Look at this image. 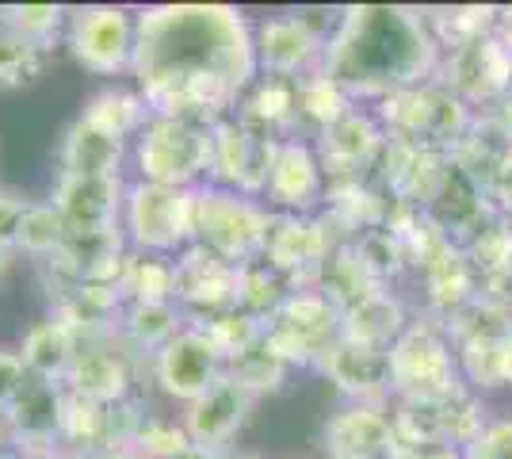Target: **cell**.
Instances as JSON below:
<instances>
[{
    "instance_id": "28",
    "label": "cell",
    "mask_w": 512,
    "mask_h": 459,
    "mask_svg": "<svg viewBox=\"0 0 512 459\" xmlns=\"http://www.w3.org/2000/svg\"><path fill=\"white\" fill-rule=\"evenodd\" d=\"M425 280H428V299L440 306L448 318H455L463 306H470L478 299V295H474L478 272H474L470 257L463 253V245H455V241H444V245L428 257Z\"/></svg>"
},
{
    "instance_id": "27",
    "label": "cell",
    "mask_w": 512,
    "mask_h": 459,
    "mask_svg": "<svg viewBox=\"0 0 512 459\" xmlns=\"http://www.w3.org/2000/svg\"><path fill=\"white\" fill-rule=\"evenodd\" d=\"M402 333H406V310H402V303L386 287L363 295L360 303L341 310V337H348V341H360V345L390 352V345Z\"/></svg>"
},
{
    "instance_id": "20",
    "label": "cell",
    "mask_w": 512,
    "mask_h": 459,
    "mask_svg": "<svg viewBox=\"0 0 512 459\" xmlns=\"http://www.w3.org/2000/svg\"><path fill=\"white\" fill-rule=\"evenodd\" d=\"M123 199H127V180L123 176H77L58 173L50 203L65 219L69 234L73 230H111L123 219Z\"/></svg>"
},
{
    "instance_id": "12",
    "label": "cell",
    "mask_w": 512,
    "mask_h": 459,
    "mask_svg": "<svg viewBox=\"0 0 512 459\" xmlns=\"http://www.w3.org/2000/svg\"><path fill=\"white\" fill-rule=\"evenodd\" d=\"M260 199L272 215H314L318 211L329 199V180H325L314 142H306L299 134L279 138Z\"/></svg>"
},
{
    "instance_id": "47",
    "label": "cell",
    "mask_w": 512,
    "mask_h": 459,
    "mask_svg": "<svg viewBox=\"0 0 512 459\" xmlns=\"http://www.w3.org/2000/svg\"><path fill=\"white\" fill-rule=\"evenodd\" d=\"M417 459H467V456H463V448H425V452H417Z\"/></svg>"
},
{
    "instance_id": "22",
    "label": "cell",
    "mask_w": 512,
    "mask_h": 459,
    "mask_svg": "<svg viewBox=\"0 0 512 459\" xmlns=\"http://www.w3.org/2000/svg\"><path fill=\"white\" fill-rule=\"evenodd\" d=\"M318 368L352 402L383 406V398H390V352L386 349H371L360 341L337 337L329 352L321 356Z\"/></svg>"
},
{
    "instance_id": "16",
    "label": "cell",
    "mask_w": 512,
    "mask_h": 459,
    "mask_svg": "<svg viewBox=\"0 0 512 459\" xmlns=\"http://www.w3.org/2000/svg\"><path fill=\"white\" fill-rule=\"evenodd\" d=\"M226 375V360L214 352L207 333L199 326H184L165 349L153 356V379L157 387L176 402H195Z\"/></svg>"
},
{
    "instance_id": "31",
    "label": "cell",
    "mask_w": 512,
    "mask_h": 459,
    "mask_svg": "<svg viewBox=\"0 0 512 459\" xmlns=\"http://www.w3.org/2000/svg\"><path fill=\"white\" fill-rule=\"evenodd\" d=\"M0 27H8L16 39L46 54L58 39H65L69 8L62 4H0Z\"/></svg>"
},
{
    "instance_id": "14",
    "label": "cell",
    "mask_w": 512,
    "mask_h": 459,
    "mask_svg": "<svg viewBox=\"0 0 512 459\" xmlns=\"http://www.w3.org/2000/svg\"><path fill=\"white\" fill-rule=\"evenodd\" d=\"M314 150H318V161L329 184H352L371 165L383 161L386 127L379 123L375 111L352 108L344 119H337L333 127H325L314 138Z\"/></svg>"
},
{
    "instance_id": "39",
    "label": "cell",
    "mask_w": 512,
    "mask_h": 459,
    "mask_svg": "<svg viewBox=\"0 0 512 459\" xmlns=\"http://www.w3.org/2000/svg\"><path fill=\"white\" fill-rule=\"evenodd\" d=\"M46 54L16 39L8 27H0V88H27L39 81Z\"/></svg>"
},
{
    "instance_id": "19",
    "label": "cell",
    "mask_w": 512,
    "mask_h": 459,
    "mask_svg": "<svg viewBox=\"0 0 512 459\" xmlns=\"http://www.w3.org/2000/svg\"><path fill=\"white\" fill-rule=\"evenodd\" d=\"M321 448L329 459H394L398 452L394 417L371 402H348L325 421Z\"/></svg>"
},
{
    "instance_id": "29",
    "label": "cell",
    "mask_w": 512,
    "mask_h": 459,
    "mask_svg": "<svg viewBox=\"0 0 512 459\" xmlns=\"http://www.w3.org/2000/svg\"><path fill=\"white\" fill-rule=\"evenodd\" d=\"M81 119H88L92 127H100V131L115 134V138H123V142H134L142 127L153 119V111L146 108V100H142V92H130V88H100V92H92L85 100V111H81Z\"/></svg>"
},
{
    "instance_id": "34",
    "label": "cell",
    "mask_w": 512,
    "mask_h": 459,
    "mask_svg": "<svg viewBox=\"0 0 512 459\" xmlns=\"http://www.w3.org/2000/svg\"><path fill=\"white\" fill-rule=\"evenodd\" d=\"M195 326L207 333V341L214 345V352L226 360V364H234L237 356H245V352L260 345V337H264V322H256L253 314H245V310H218L211 318H199Z\"/></svg>"
},
{
    "instance_id": "33",
    "label": "cell",
    "mask_w": 512,
    "mask_h": 459,
    "mask_svg": "<svg viewBox=\"0 0 512 459\" xmlns=\"http://www.w3.org/2000/svg\"><path fill=\"white\" fill-rule=\"evenodd\" d=\"M352 108H356V100H352L333 77H325L321 69L306 73L299 81V119L310 123L318 134L325 131V127H333L337 119H344Z\"/></svg>"
},
{
    "instance_id": "52",
    "label": "cell",
    "mask_w": 512,
    "mask_h": 459,
    "mask_svg": "<svg viewBox=\"0 0 512 459\" xmlns=\"http://www.w3.org/2000/svg\"><path fill=\"white\" fill-rule=\"evenodd\" d=\"M4 264H8V253H0V272H4Z\"/></svg>"
},
{
    "instance_id": "38",
    "label": "cell",
    "mask_w": 512,
    "mask_h": 459,
    "mask_svg": "<svg viewBox=\"0 0 512 459\" xmlns=\"http://www.w3.org/2000/svg\"><path fill=\"white\" fill-rule=\"evenodd\" d=\"M291 372L283 360H279L276 352L264 345V337H260V345L245 352V356H237L234 364H226V375L237 379L245 391L253 394H264V391H279L283 387V375Z\"/></svg>"
},
{
    "instance_id": "44",
    "label": "cell",
    "mask_w": 512,
    "mask_h": 459,
    "mask_svg": "<svg viewBox=\"0 0 512 459\" xmlns=\"http://www.w3.org/2000/svg\"><path fill=\"white\" fill-rule=\"evenodd\" d=\"M493 35L512 50V8H497V27H493Z\"/></svg>"
},
{
    "instance_id": "42",
    "label": "cell",
    "mask_w": 512,
    "mask_h": 459,
    "mask_svg": "<svg viewBox=\"0 0 512 459\" xmlns=\"http://www.w3.org/2000/svg\"><path fill=\"white\" fill-rule=\"evenodd\" d=\"M27 207H31V199L0 188V253H12V249L20 245V226H23Z\"/></svg>"
},
{
    "instance_id": "6",
    "label": "cell",
    "mask_w": 512,
    "mask_h": 459,
    "mask_svg": "<svg viewBox=\"0 0 512 459\" xmlns=\"http://www.w3.org/2000/svg\"><path fill=\"white\" fill-rule=\"evenodd\" d=\"M375 115L386 127V138L417 142V146L440 153H455V146L474 127L470 108L440 81H425V85L402 88V92L386 96Z\"/></svg>"
},
{
    "instance_id": "8",
    "label": "cell",
    "mask_w": 512,
    "mask_h": 459,
    "mask_svg": "<svg viewBox=\"0 0 512 459\" xmlns=\"http://www.w3.org/2000/svg\"><path fill=\"white\" fill-rule=\"evenodd\" d=\"M65 46L73 62L96 77H119L134 73V50H138V12L127 4H85L69 8Z\"/></svg>"
},
{
    "instance_id": "40",
    "label": "cell",
    "mask_w": 512,
    "mask_h": 459,
    "mask_svg": "<svg viewBox=\"0 0 512 459\" xmlns=\"http://www.w3.org/2000/svg\"><path fill=\"white\" fill-rule=\"evenodd\" d=\"M192 440L184 433V425L176 421H165V417H146L138 421L134 437H130V448L142 459H172L176 452H184Z\"/></svg>"
},
{
    "instance_id": "10",
    "label": "cell",
    "mask_w": 512,
    "mask_h": 459,
    "mask_svg": "<svg viewBox=\"0 0 512 459\" xmlns=\"http://www.w3.org/2000/svg\"><path fill=\"white\" fill-rule=\"evenodd\" d=\"M276 146L279 138L241 123L237 115L218 119L211 127V180L207 184L260 199L264 196V184H268V169H272Z\"/></svg>"
},
{
    "instance_id": "23",
    "label": "cell",
    "mask_w": 512,
    "mask_h": 459,
    "mask_svg": "<svg viewBox=\"0 0 512 459\" xmlns=\"http://www.w3.org/2000/svg\"><path fill=\"white\" fill-rule=\"evenodd\" d=\"M134 368H130V352H123L111 337L100 341H81V352L73 360V368L65 375V391L88 398V402H127Z\"/></svg>"
},
{
    "instance_id": "30",
    "label": "cell",
    "mask_w": 512,
    "mask_h": 459,
    "mask_svg": "<svg viewBox=\"0 0 512 459\" xmlns=\"http://www.w3.org/2000/svg\"><path fill=\"white\" fill-rule=\"evenodd\" d=\"M188 314L176 303H127L119 314V337L142 352H157L184 329Z\"/></svg>"
},
{
    "instance_id": "1",
    "label": "cell",
    "mask_w": 512,
    "mask_h": 459,
    "mask_svg": "<svg viewBox=\"0 0 512 459\" xmlns=\"http://www.w3.org/2000/svg\"><path fill=\"white\" fill-rule=\"evenodd\" d=\"M134 81L153 115L214 127L256 81L253 23L230 4H157L138 12Z\"/></svg>"
},
{
    "instance_id": "37",
    "label": "cell",
    "mask_w": 512,
    "mask_h": 459,
    "mask_svg": "<svg viewBox=\"0 0 512 459\" xmlns=\"http://www.w3.org/2000/svg\"><path fill=\"white\" fill-rule=\"evenodd\" d=\"M474 272L486 280H509L512 276V226L505 219H493L463 245Z\"/></svg>"
},
{
    "instance_id": "7",
    "label": "cell",
    "mask_w": 512,
    "mask_h": 459,
    "mask_svg": "<svg viewBox=\"0 0 512 459\" xmlns=\"http://www.w3.org/2000/svg\"><path fill=\"white\" fill-rule=\"evenodd\" d=\"M463 391L455 345L436 326H406L390 345V394L398 402H444Z\"/></svg>"
},
{
    "instance_id": "21",
    "label": "cell",
    "mask_w": 512,
    "mask_h": 459,
    "mask_svg": "<svg viewBox=\"0 0 512 459\" xmlns=\"http://www.w3.org/2000/svg\"><path fill=\"white\" fill-rule=\"evenodd\" d=\"M253 402H256V398L245 391L237 379L222 375L211 391L199 394L195 402H188V406H184L180 425H184V433H188V440H192V444L222 452V448H226V444H230V440L245 429Z\"/></svg>"
},
{
    "instance_id": "3",
    "label": "cell",
    "mask_w": 512,
    "mask_h": 459,
    "mask_svg": "<svg viewBox=\"0 0 512 459\" xmlns=\"http://www.w3.org/2000/svg\"><path fill=\"white\" fill-rule=\"evenodd\" d=\"M272 222L276 215L264 207V199L241 196L218 184L195 188V245L211 249L214 257L230 261L234 268L264 261Z\"/></svg>"
},
{
    "instance_id": "15",
    "label": "cell",
    "mask_w": 512,
    "mask_h": 459,
    "mask_svg": "<svg viewBox=\"0 0 512 459\" xmlns=\"http://www.w3.org/2000/svg\"><path fill=\"white\" fill-rule=\"evenodd\" d=\"M440 73L444 77H436V81L451 88L467 108L493 104L512 92V50L497 35H486L478 43L451 50L440 62Z\"/></svg>"
},
{
    "instance_id": "25",
    "label": "cell",
    "mask_w": 512,
    "mask_h": 459,
    "mask_svg": "<svg viewBox=\"0 0 512 459\" xmlns=\"http://www.w3.org/2000/svg\"><path fill=\"white\" fill-rule=\"evenodd\" d=\"M234 115L256 131L272 134V138H291L295 123H299V81L256 73V81L241 96Z\"/></svg>"
},
{
    "instance_id": "48",
    "label": "cell",
    "mask_w": 512,
    "mask_h": 459,
    "mask_svg": "<svg viewBox=\"0 0 512 459\" xmlns=\"http://www.w3.org/2000/svg\"><path fill=\"white\" fill-rule=\"evenodd\" d=\"M35 459H88L85 452H73V448H54V452H43V456Z\"/></svg>"
},
{
    "instance_id": "43",
    "label": "cell",
    "mask_w": 512,
    "mask_h": 459,
    "mask_svg": "<svg viewBox=\"0 0 512 459\" xmlns=\"http://www.w3.org/2000/svg\"><path fill=\"white\" fill-rule=\"evenodd\" d=\"M31 372L23 368V356L16 349H0V417L16 402V394L27 387Z\"/></svg>"
},
{
    "instance_id": "9",
    "label": "cell",
    "mask_w": 512,
    "mask_h": 459,
    "mask_svg": "<svg viewBox=\"0 0 512 459\" xmlns=\"http://www.w3.org/2000/svg\"><path fill=\"white\" fill-rule=\"evenodd\" d=\"M341 337V306L321 287L291 291L287 303L264 322V345L276 352L287 368L321 364L329 345Z\"/></svg>"
},
{
    "instance_id": "24",
    "label": "cell",
    "mask_w": 512,
    "mask_h": 459,
    "mask_svg": "<svg viewBox=\"0 0 512 459\" xmlns=\"http://www.w3.org/2000/svg\"><path fill=\"white\" fill-rule=\"evenodd\" d=\"M130 153V142L115 138V134L92 127L88 119H73L69 131L62 138V150H58V161H62V173H77V176H123V161Z\"/></svg>"
},
{
    "instance_id": "50",
    "label": "cell",
    "mask_w": 512,
    "mask_h": 459,
    "mask_svg": "<svg viewBox=\"0 0 512 459\" xmlns=\"http://www.w3.org/2000/svg\"><path fill=\"white\" fill-rule=\"evenodd\" d=\"M505 383H512V337H509V356H505Z\"/></svg>"
},
{
    "instance_id": "2",
    "label": "cell",
    "mask_w": 512,
    "mask_h": 459,
    "mask_svg": "<svg viewBox=\"0 0 512 459\" xmlns=\"http://www.w3.org/2000/svg\"><path fill=\"white\" fill-rule=\"evenodd\" d=\"M440 62L444 54L428 31L425 12L402 4H352L337 16L318 69L352 100L383 104L402 88L436 81Z\"/></svg>"
},
{
    "instance_id": "11",
    "label": "cell",
    "mask_w": 512,
    "mask_h": 459,
    "mask_svg": "<svg viewBox=\"0 0 512 459\" xmlns=\"http://www.w3.org/2000/svg\"><path fill=\"white\" fill-rule=\"evenodd\" d=\"M333 31H325L306 12H283L268 16L253 27V54L260 77H283L302 81L306 73L321 66V54Z\"/></svg>"
},
{
    "instance_id": "51",
    "label": "cell",
    "mask_w": 512,
    "mask_h": 459,
    "mask_svg": "<svg viewBox=\"0 0 512 459\" xmlns=\"http://www.w3.org/2000/svg\"><path fill=\"white\" fill-rule=\"evenodd\" d=\"M237 459H264V456H256V452H241Z\"/></svg>"
},
{
    "instance_id": "46",
    "label": "cell",
    "mask_w": 512,
    "mask_h": 459,
    "mask_svg": "<svg viewBox=\"0 0 512 459\" xmlns=\"http://www.w3.org/2000/svg\"><path fill=\"white\" fill-rule=\"evenodd\" d=\"M88 459H142L130 444H123V448H104V452H92Z\"/></svg>"
},
{
    "instance_id": "32",
    "label": "cell",
    "mask_w": 512,
    "mask_h": 459,
    "mask_svg": "<svg viewBox=\"0 0 512 459\" xmlns=\"http://www.w3.org/2000/svg\"><path fill=\"white\" fill-rule=\"evenodd\" d=\"M119 291H123L127 303H176V268H172V257L130 253Z\"/></svg>"
},
{
    "instance_id": "18",
    "label": "cell",
    "mask_w": 512,
    "mask_h": 459,
    "mask_svg": "<svg viewBox=\"0 0 512 459\" xmlns=\"http://www.w3.org/2000/svg\"><path fill=\"white\" fill-rule=\"evenodd\" d=\"M176 268V306L192 310L199 318H211L218 310L237 306V287H241V268L214 257L203 245H188L180 257H172Z\"/></svg>"
},
{
    "instance_id": "26",
    "label": "cell",
    "mask_w": 512,
    "mask_h": 459,
    "mask_svg": "<svg viewBox=\"0 0 512 459\" xmlns=\"http://www.w3.org/2000/svg\"><path fill=\"white\" fill-rule=\"evenodd\" d=\"M16 352L23 356V368L35 375V379L65 383V375H69L77 352H81V337L65 326V322H58L54 314H46L39 322H31V329L23 333Z\"/></svg>"
},
{
    "instance_id": "5",
    "label": "cell",
    "mask_w": 512,
    "mask_h": 459,
    "mask_svg": "<svg viewBox=\"0 0 512 459\" xmlns=\"http://www.w3.org/2000/svg\"><path fill=\"white\" fill-rule=\"evenodd\" d=\"M119 230L130 253L180 257L188 245H195V188H161L134 180L127 184Z\"/></svg>"
},
{
    "instance_id": "45",
    "label": "cell",
    "mask_w": 512,
    "mask_h": 459,
    "mask_svg": "<svg viewBox=\"0 0 512 459\" xmlns=\"http://www.w3.org/2000/svg\"><path fill=\"white\" fill-rule=\"evenodd\" d=\"M172 459H226L222 452H214V448H199V444H188L184 452H176Z\"/></svg>"
},
{
    "instance_id": "49",
    "label": "cell",
    "mask_w": 512,
    "mask_h": 459,
    "mask_svg": "<svg viewBox=\"0 0 512 459\" xmlns=\"http://www.w3.org/2000/svg\"><path fill=\"white\" fill-rule=\"evenodd\" d=\"M8 452H12V437H8V425L0 417V456H8Z\"/></svg>"
},
{
    "instance_id": "4",
    "label": "cell",
    "mask_w": 512,
    "mask_h": 459,
    "mask_svg": "<svg viewBox=\"0 0 512 459\" xmlns=\"http://www.w3.org/2000/svg\"><path fill=\"white\" fill-rule=\"evenodd\" d=\"M138 180L161 188H203L211 180V127L195 119L153 115L130 142Z\"/></svg>"
},
{
    "instance_id": "41",
    "label": "cell",
    "mask_w": 512,
    "mask_h": 459,
    "mask_svg": "<svg viewBox=\"0 0 512 459\" xmlns=\"http://www.w3.org/2000/svg\"><path fill=\"white\" fill-rule=\"evenodd\" d=\"M467 459H512V417L486 421L482 433L463 448Z\"/></svg>"
},
{
    "instance_id": "35",
    "label": "cell",
    "mask_w": 512,
    "mask_h": 459,
    "mask_svg": "<svg viewBox=\"0 0 512 459\" xmlns=\"http://www.w3.org/2000/svg\"><path fill=\"white\" fill-rule=\"evenodd\" d=\"M291 291H299V287H291L279 272H272L268 264H249V268H241V287H237V310H245V314H253L256 322H268L272 314H276L279 306L287 303V295Z\"/></svg>"
},
{
    "instance_id": "36",
    "label": "cell",
    "mask_w": 512,
    "mask_h": 459,
    "mask_svg": "<svg viewBox=\"0 0 512 459\" xmlns=\"http://www.w3.org/2000/svg\"><path fill=\"white\" fill-rule=\"evenodd\" d=\"M65 238H69V226L65 219L54 211V203H31L27 207V215H23V226H20V245L27 257H35V261H54L58 253H62Z\"/></svg>"
},
{
    "instance_id": "13",
    "label": "cell",
    "mask_w": 512,
    "mask_h": 459,
    "mask_svg": "<svg viewBox=\"0 0 512 459\" xmlns=\"http://www.w3.org/2000/svg\"><path fill=\"white\" fill-rule=\"evenodd\" d=\"M329 226L314 215H276L272 234L264 245V264L279 272L287 284H299V291L321 284V272L333 257Z\"/></svg>"
},
{
    "instance_id": "17",
    "label": "cell",
    "mask_w": 512,
    "mask_h": 459,
    "mask_svg": "<svg viewBox=\"0 0 512 459\" xmlns=\"http://www.w3.org/2000/svg\"><path fill=\"white\" fill-rule=\"evenodd\" d=\"M62 414H65V387L50 379H27V387L16 394V402L4 410V425L12 448L23 456H43L54 452L62 440Z\"/></svg>"
}]
</instances>
